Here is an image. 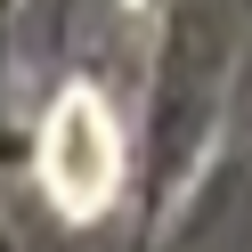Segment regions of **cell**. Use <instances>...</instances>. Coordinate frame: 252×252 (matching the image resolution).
I'll return each instance as SVG.
<instances>
[{
	"label": "cell",
	"instance_id": "1",
	"mask_svg": "<svg viewBox=\"0 0 252 252\" xmlns=\"http://www.w3.org/2000/svg\"><path fill=\"white\" fill-rule=\"evenodd\" d=\"M114 179H122V130L106 114V98L65 90L41 122V187L57 195V212L90 220L114 203Z\"/></svg>",
	"mask_w": 252,
	"mask_h": 252
}]
</instances>
